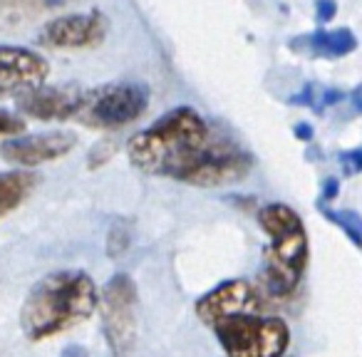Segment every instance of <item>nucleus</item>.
Here are the masks:
<instances>
[{
	"mask_svg": "<svg viewBox=\"0 0 362 357\" xmlns=\"http://www.w3.org/2000/svg\"><path fill=\"white\" fill-rule=\"evenodd\" d=\"M258 226L271 238L263 266L266 291L273 298H288L300 286L310 253L303 218L286 204H266L258 211Z\"/></svg>",
	"mask_w": 362,
	"mask_h": 357,
	"instance_id": "3",
	"label": "nucleus"
},
{
	"mask_svg": "<svg viewBox=\"0 0 362 357\" xmlns=\"http://www.w3.org/2000/svg\"><path fill=\"white\" fill-rule=\"evenodd\" d=\"M62 357H87V352L82 350V347H77V345H70L65 352H62Z\"/></svg>",
	"mask_w": 362,
	"mask_h": 357,
	"instance_id": "19",
	"label": "nucleus"
},
{
	"mask_svg": "<svg viewBox=\"0 0 362 357\" xmlns=\"http://www.w3.org/2000/svg\"><path fill=\"white\" fill-rule=\"evenodd\" d=\"M357 47V37L350 28H335V30H315L305 37L293 40V50L308 52L315 57H345Z\"/></svg>",
	"mask_w": 362,
	"mask_h": 357,
	"instance_id": "12",
	"label": "nucleus"
},
{
	"mask_svg": "<svg viewBox=\"0 0 362 357\" xmlns=\"http://www.w3.org/2000/svg\"><path fill=\"white\" fill-rule=\"evenodd\" d=\"M37 184V176L30 171H8L0 174V218L16 211L23 201L33 194Z\"/></svg>",
	"mask_w": 362,
	"mask_h": 357,
	"instance_id": "13",
	"label": "nucleus"
},
{
	"mask_svg": "<svg viewBox=\"0 0 362 357\" xmlns=\"http://www.w3.org/2000/svg\"><path fill=\"white\" fill-rule=\"evenodd\" d=\"M47 6H62V3H65V0H45Z\"/></svg>",
	"mask_w": 362,
	"mask_h": 357,
	"instance_id": "20",
	"label": "nucleus"
},
{
	"mask_svg": "<svg viewBox=\"0 0 362 357\" xmlns=\"http://www.w3.org/2000/svg\"><path fill=\"white\" fill-rule=\"evenodd\" d=\"M97 286L85 271H55L30 288L21 305V330L30 342L55 337L97 310Z\"/></svg>",
	"mask_w": 362,
	"mask_h": 357,
	"instance_id": "2",
	"label": "nucleus"
},
{
	"mask_svg": "<svg viewBox=\"0 0 362 357\" xmlns=\"http://www.w3.org/2000/svg\"><path fill=\"white\" fill-rule=\"evenodd\" d=\"M293 134H296L298 139H303V141H310L313 139V129H310V124H305V122H303V124L293 127Z\"/></svg>",
	"mask_w": 362,
	"mask_h": 357,
	"instance_id": "18",
	"label": "nucleus"
},
{
	"mask_svg": "<svg viewBox=\"0 0 362 357\" xmlns=\"http://www.w3.org/2000/svg\"><path fill=\"white\" fill-rule=\"evenodd\" d=\"M50 65L40 52L30 47L0 45V100L16 97L28 87L47 80Z\"/></svg>",
	"mask_w": 362,
	"mask_h": 357,
	"instance_id": "11",
	"label": "nucleus"
},
{
	"mask_svg": "<svg viewBox=\"0 0 362 357\" xmlns=\"http://www.w3.org/2000/svg\"><path fill=\"white\" fill-rule=\"evenodd\" d=\"M340 164L345 169V174H357L362 169V151L360 149H352V151H345L340 156Z\"/></svg>",
	"mask_w": 362,
	"mask_h": 357,
	"instance_id": "16",
	"label": "nucleus"
},
{
	"mask_svg": "<svg viewBox=\"0 0 362 357\" xmlns=\"http://www.w3.org/2000/svg\"><path fill=\"white\" fill-rule=\"evenodd\" d=\"M18 97V110L25 117L42 122H65L72 119L80 107L82 90L77 85H47L40 82L28 87Z\"/></svg>",
	"mask_w": 362,
	"mask_h": 357,
	"instance_id": "10",
	"label": "nucleus"
},
{
	"mask_svg": "<svg viewBox=\"0 0 362 357\" xmlns=\"http://www.w3.org/2000/svg\"><path fill=\"white\" fill-rule=\"evenodd\" d=\"M107 30H110V21L105 13H72V16L45 23V28L37 33V42L50 50H85L105 42Z\"/></svg>",
	"mask_w": 362,
	"mask_h": 357,
	"instance_id": "7",
	"label": "nucleus"
},
{
	"mask_svg": "<svg viewBox=\"0 0 362 357\" xmlns=\"http://www.w3.org/2000/svg\"><path fill=\"white\" fill-rule=\"evenodd\" d=\"M127 156L146 174L204 189L238 184L253 169V156L192 107H176L136 131L127 141Z\"/></svg>",
	"mask_w": 362,
	"mask_h": 357,
	"instance_id": "1",
	"label": "nucleus"
},
{
	"mask_svg": "<svg viewBox=\"0 0 362 357\" xmlns=\"http://www.w3.org/2000/svg\"><path fill=\"white\" fill-rule=\"evenodd\" d=\"M226 357H283L291 345V327L281 317L261 312L226 317L211 327Z\"/></svg>",
	"mask_w": 362,
	"mask_h": 357,
	"instance_id": "4",
	"label": "nucleus"
},
{
	"mask_svg": "<svg viewBox=\"0 0 362 357\" xmlns=\"http://www.w3.org/2000/svg\"><path fill=\"white\" fill-rule=\"evenodd\" d=\"M327 216H330L337 226L345 228L347 236L352 238V243H355V246H360V218H357V213L342 211V213H327Z\"/></svg>",
	"mask_w": 362,
	"mask_h": 357,
	"instance_id": "14",
	"label": "nucleus"
},
{
	"mask_svg": "<svg viewBox=\"0 0 362 357\" xmlns=\"http://www.w3.org/2000/svg\"><path fill=\"white\" fill-rule=\"evenodd\" d=\"M335 13H337L335 0H317V3H315V18H317V23H330L332 18H335Z\"/></svg>",
	"mask_w": 362,
	"mask_h": 357,
	"instance_id": "17",
	"label": "nucleus"
},
{
	"mask_svg": "<svg viewBox=\"0 0 362 357\" xmlns=\"http://www.w3.org/2000/svg\"><path fill=\"white\" fill-rule=\"evenodd\" d=\"M149 107V90L139 82H110L82 92L75 117L92 129H119L136 122Z\"/></svg>",
	"mask_w": 362,
	"mask_h": 357,
	"instance_id": "5",
	"label": "nucleus"
},
{
	"mask_svg": "<svg viewBox=\"0 0 362 357\" xmlns=\"http://www.w3.org/2000/svg\"><path fill=\"white\" fill-rule=\"evenodd\" d=\"M97 305L102 310V327H105L112 355L129 357L136 345V332H139V320H136L139 295H136L132 276L115 273L107 281L102 295H97Z\"/></svg>",
	"mask_w": 362,
	"mask_h": 357,
	"instance_id": "6",
	"label": "nucleus"
},
{
	"mask_svg": "<svg viewBox=\"0 0 362 357\" xmlns=\"http://www.w3.org/2000/svg\"><path fill=\"white\" fill-rule=\"evenodd\" d=\"M197 317L204 325L214 327L226 317L248 315V312H261L263 300L258 291L248 281H226L214 291L204 293L197 300Z\"/></svg>",
	"mask_w": 362,
	"mask_h": 357,
	"instance_id": "8",
	"label": "nucleus"
},
{
	"mask_svg": "<svg viewBox=\"0 0 362 357\" xmlns=\"http://www.w3.org/2000/svg\"><path fill=\"white\" fill-rule=\"evenodd\" d=\"M77 144V136L72 131L57 129V131H40V134L28 136H6L0 154L3 159L18 164L23 169H33L37 164H47L60 156L70 154Z\"/></svg>",
	"mask_w": 362,
	"mask_h": 357,
	"instance_id": "9",
	"label": "nucleus"
},
{
	"mask_svg": "<svg viewBox=\"0 0 362 357\" xmlns=\"http://www.w3.org/2000/svg\"><path fill=\"white\" fill-rule=\"evenodd\" d=\"M25 131V122L21 117L11 115V112L0 110V139H6V136H16Z\"/></svg>",
	"mask_w": 362,
	"mask_h": 357,
	"instance_id": "15",
	"label": "nucleus"
}]
</instances>
